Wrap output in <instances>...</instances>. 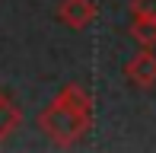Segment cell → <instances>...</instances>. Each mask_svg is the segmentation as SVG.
Segmentation results:
<instances>
[{
	"mask_svg": "<svg viewBox=\"0 0 156 153\" xmlns=\"http://www.w3.org/2000/svg\"><path fill=\"white\" fill-rule=\"evenodd\" d=\"M124 76L134 83V86H140V89L156 86V54L150 48H144L140 54H134V58L124 64Z\"/></svg>",
	"mask_w": 156,
	"mask_h": 153,
	"instance_id": "7a4b0ae2",
	"label": "cell"
},
{
	"mask_svg": "<svg viewBox=\"0 0 156 153\" xmlns=\"http://www.w3.org/2000/svg\"><path fill=\"white\" fill-rule=\"evenodd\" d=\"M93 124V96L80 83H67L38 112V131L54 147H73Z\"/></svg>",
	"mask_w": 156,
	"mask_h": 153,
	"instance_id": "6da1fadb",
	"label": "cell"
},
{
	"mask_svg": "<svg viewBox=\"0 0 156 153\" xmlns=\"http://www.w3.org/2000/svg\"><path fill=\"white\" fill-rule=\"evenodd\" d=\"M131 38L144 48L156 45V16H134L131 19Z\"/></svg>",
	"mask_w": 156,
	"mask_h": 153,
	"instance_id": "5b68a950",
	"label": "cell"
},
{
	"mask_svg": "<svg viewBox=\"0 0 156 153\" xmlns=\"http://www.w3.org/2000/svg\"><path fill=\"white\" fill-rule=\"evenodd\" d=\"M19 121H23V112H19V105L3 93V89H0V144H3L6 137H10L13 131L19 128Z\"/></svg>",
	"mask_w": 156,
	"mask_h": 153,
	"instance_id": "277c9868",
	"label": "cell"
},
{
	"mask_svg": "<svg viewBox=\"0 0 156 153\" xmlns=\"http://www.w3.org/2000/svg\"><path fill=\"white\" fill-rule=\"evenodd\" d=\"M54 16H58L64 26H70V29H86L96 19V3L93 0H61Z\"/></svg>",
	"mask_w": 156,
	"mask_h": 153,
	"instance_id": "3957f363",
	"label": "cell"
},
{
	"mask_svg": "<svg viewBox=\"0 0 156 153\" xmlns=\"http://www.w3.org/2000/svg\"><path fill=\"white\" fill-rule=\"evenodd\" d=\"M131 16H156V0H131Z\"/></svg>",
	"mask_w": 156,
	"mask_h": 153,
	"instance_id": "8992f818",
	"label": "cell"
}]
</instances>
